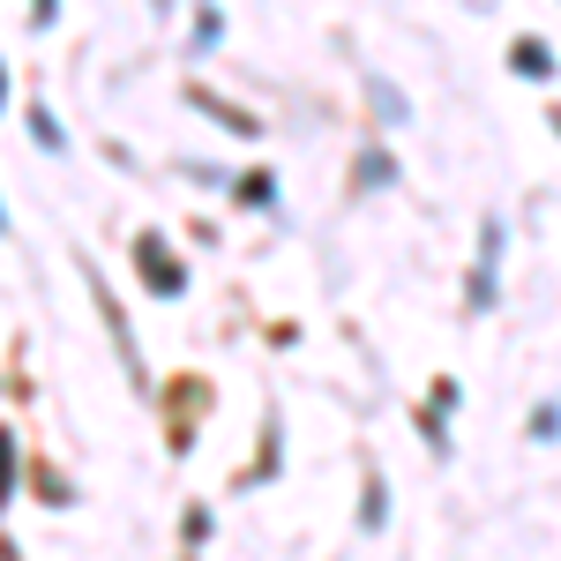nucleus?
<instances>
[{
	"label": "nucleus",
	"instance_id": "nucleus-1",
	"mask_svg": "<svg viewBox=\"0 0 561 561\" xmlns=\"http://www.w3.org/2000/svg\"><path fill=\"white\" fill-rule=\"evenodd\" d=\"M135 262H142V277H150V293H158V300L180 293V262L165 255V240H158V232H142V240H135Z\"/></svg>",
	"mask_w": 561,
	"mask_h": 561
},
{
	"label": "nucleus",
	"instance_id": "nucleus-4",
	"mask_svg": "<svg viewBox=\"0 0 561 561\" xmlns=\"http://www.w3.org/2000/svg\"><path fill=\"white\" fill-rule=\"evenodd\" d=\"M0 83H8V68H0Z\"/></svg>",
	"mask_w": 561,
	"mask_h": 561
},
{
	"label": "nucleus",
	"instance_id": "nucleus-2",
	"mask_svg": "<svg viewBox=\"0 0 561 561\" xmlns=\"http://www.w3.org/2000/svg\"><path fill=\"white\" fill-rule=\"evenodd\" d=\"M0 494H8V427H0Z\"/></svg>",
	"mask_w": 561,
	"mask_h": 561
},
{
	"label": "nucleus",
	"instance_id": "nucleus-3",
	"mask_svg": "<svg viewBox=\"0 0 561 561\" xmlns=\"http://www.w3.org/2000/svg\"><path fill=\"white\" fill-rule=\"evenodd\" d=\"M31 15H38V23H53V0H31Z\"/></svg>",
	"mask_w": 561,
	"mask_h": 561
},
{
	"label": "nucleus",
	"instance_id": "nucleus-5",
	"mask_svg": "<svg viewBox=\"0 0 561 561\" xmlns=\"http://www.w3.org/2000/svg\"><path fill=\"white\" fill-rule=\"evenodd\" d=\"M0 225H8V217H0Z\"/></svg>",
	"mask_w": 561,
	"mask_h": 561
}]
</instances>
